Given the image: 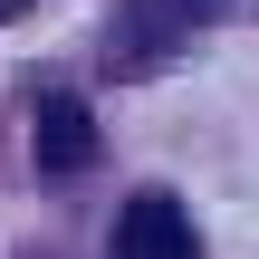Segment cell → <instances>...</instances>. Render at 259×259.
<instances>
[{
  "label": "cell",
  "instance_id": "6da1fadb",
  "mask_svg": "<svg viewBox=\"0 0 259 259\" xmlns=\"http://www.w3.org/2000/svg\"><path fill=\"white\" fill-rule=\"evenodd\" d=\"M115 259H202V231L173 192H135L115 211Z\"/></svg>",
  "mask_w": 259,
  "mask_h": 259
},
{
  "label": "cell",
  "instance_id": "7a4b0ae2",
  "mask_svg": "<svg viewBox=\"0 0 259 259\" xmlns=\"http://www.w3.org/2000/svg\"><path fill=\"white\" fill-rule=\"evenodd\" d=\"M211 10H231V0H125V67H144V58H163L183 29H202Z\"/></svg>",
  "mask_w": 259,
  "mask_h": 259
},
{
  "label": "cell",
  "instance_id": "3957f363",
  "mask_svg": "<svg viewBox=\"0 0 259 259\" xmlns=\"http://www.w3.org/2000/svg\"><path fill=\"white\" fill-rule=\"evenodd\" d=\"M96 163V115L77 96H38V173H87Z\"/></svg>",
  "mask_w": 259,
  "mask_h": 259
}]
</instances>
